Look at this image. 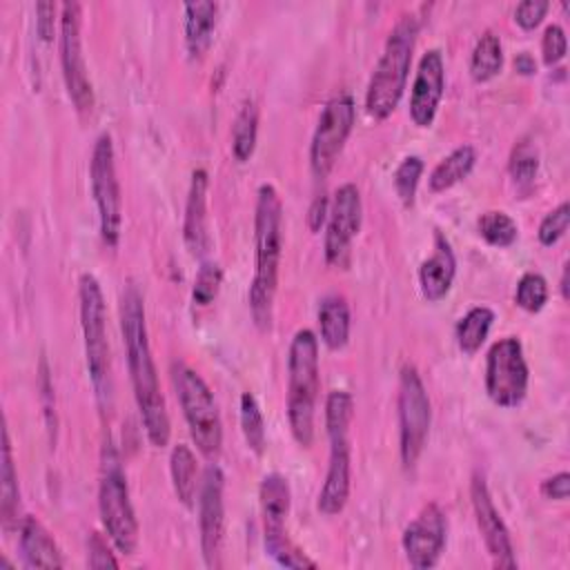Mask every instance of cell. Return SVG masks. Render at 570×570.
I'll use <instances>...</instances> for the list:
<instances>
[{
	"instance_id": "cell-1",
	"label": "cell",
	"mask_w": 570,
	"mask_h": 570,
	"mask_svg": "<svg viewBox=\"0 0 570 570\" xmlns=\"http://www.w3.org/2000/svg\"><path fill=\"white\" fill-rule=\"evenodd\" d=\"M120 330L127 352L129 379L136 396V405L151 445L163 448L169 441V414L165 399L160 394L156 365L151 358L147 321H145V305L140 289L129 283L120 298Z\"/></svg>"
},
{
	"instance_id": "cell-2",
	"label": "cell",
	"mask_w": 570,
	"mask_h": 570,
	"mask_svg": "<svg viewBox=\"0 0 570 570\" xmlns=\"http://www.w3.org/2000/svg\"><path fill=\"white\" fill-rule=\"evenodd\" d=\"M254 278L249 285L252 318L261 330L272 327L278 265L283 249V205L274 185L263 183L256 194L254 214Z\"/></svg>"
},
{
	"instance_id": "cell-3",
	"label": "cell",
	"mask_w": 570,
	"mask_h": 570,
	"mask_svg": "<svg viewBox=\"0 0 570 570\" xmlns=\"http://www.w3.org/2000/svg\"><path fill=\"white\" fill-rule=\"evenodd\" d=\"M419 33V20L412 13H403L392 31L387 33L383 53L372 71V78L367 82L365 91V109L376 120L387 118L407 85V73L412 65V51L416 45Z\"/></svg>"
},
{
	"instance_id": "cell-4",
	"label": "cell",
	"mask_w": 570,
	"mask_h": 570,
	"mask_svg": "<svg viewBox=\"0 0 570 570\" xmlns=\"http://www.w3.org/2000/svg\"><path fill=\"white\" fill-rule=\"evenodd\" d=\"M318 387V338L312 330H298L289 343L287 356V421L301 448H309L314 439Z\"/></svg>"
},
{
	"instance_id": "cell-5",
	"label": "cell",
	"mask_w": 570,
	"mask_h": 570,
	"mask_svg": "<svg viewBox=\"0 0 570 570\" xmlns=\"http://www.w3.org/2000/svg\"><path fill=\"white\" fill-rule=\"evenodd\" d=\"M354 416V399L345 390H332L325 399V430L330 436V463L323 488L318 492V510L327 517L338 514L350 499V423Z\"/></svg>"
},
{
	"instance_id": "cell-6",
	"label": "cell",
	"mask_w": 570,
	"mask_h": 570,
	"mask_svg": "<svg viewBox=\"0 0 570 570\" xmlns=\"http://www.w3.org/2000/svg\"><path fill=\"white\" fill-rule=\"evenodd\" d=\"M78 301H80V325L85 336L89 379L94 385L98 407L107 412L111 407V392H114L109 341H107V307H105L100 283L94 274L80 276Z\"/></svg>"
},
{
	"instance_id": "cell-7",
	"label": "cell",
	"mask_w": 570,
	"mask_h": 570,
	"mask_svg": "<svg viewBox=\"0 0 570 570\" xmlns=\"http://www.w3.org/2000/svg\"><path fill=\"white\" fill-rule=\"evenodd\" d=\"M98 508L102 528L114 548L122 554H134L138 546V521L129 499L127 476L111 441H107L102 448Z\"/></svg>"
},
{
	"instance_id": "cell-8",
	"label": "cell",
	"mask_w": 570,
	"mask_h": 570,
	"mask_svg": "<svg viewBox=\"0 0 570 570\" xmlns=\"http://www.w3.org/2000/svg\"><path fill=\"white\" fill-rule=\"evenodd\" d=\"M171 379L196 448L207 459H216L223 445V423L209 385L183 361L171 365Z\"/></svg>"
},
{
	"instance_id": "cell-9",
	"label": "cell",
	"mask_w": 570,
	"mask_h": 570,
	"mask_svg": "<svg viewBox=\"0 0 570 570\" xmlns=\"http://www.w3.org/2000/svg\"><path fill=\"white\" fill-rule=\"evenodd\" d=\"M261 512H263V534H265V552L285 568H316V561L309 559L298 546H294L285 532V521L289 514V483L283 474L269 472L261 481Z\"/></svg>"
},
{
	"instance_id": "cell-10",
	"label": "cell",
	"mask_w": 570,
	"mask_h": 570,
	"mask_svg": "<svg viewBox=\"0 0 570 570\" xmlns=\"http://www.w3.org/2000/svg\"><path fill=\"white\" fill-rule=\"evenodd\" d=\"M432 423V407L425 385L414 365L405 363L399 376V450L405 468L419 461Z\"/></svg>"
},
{
	"instance_id": "cell-11",
	"label": "cell",
	"mask_w": 570,
	"mask_h": 570,
	"mask_svg": "<svg viewBox=\"0 0 570 570\" xmlns=\"http://www.w3.org/2000/svg\"><path fill=\"white\" fill-rule=\"evenodd\" d=\"M89 178H91V194L98 207L100 236L105 245L116 247L120 240L122 207H120V185L116 178L114 145L109 134H100L96 138L91 160H89Z\"/></svg>"
},
{
	"instance_id": "cell-12",
	"label": "cell",
	"mask_w": 570,
	"mask_h": 570,
	"mask_svg": "<svg viewBox=\"0 0 570 570\" xmlns=\"http://www.w3.org/2000/svg\"><path fill=\"white\" fill-rule=\"evenodd\" d=\"M528 363L517 336L492 343L485 356V392L501 407H517L528 392Z\"/></svg>"
},
{
	"instance_id": "cell-13",
	"label": "cell",
	"mask_w": 570,
	"mask_h": 570,
	"mask_svg": "<svg viewBox=\"0 0 570 570\" xmlns=\"http://www.w3.org/2000/svg\"><path fill=\"white\" fill-rule=\"evenodd\" d=\"M82 7L73 0L60 4V67L67 94L80 114L94 109V87L87 73L80 38Z\"/></svg>"
},
{
	"instance_id": "cell-14",
	"label": "cell",
	"mask_w": 570,
	"mask_h": 570,
	"mask_svg": "<svg viewBox=\"0 0 570 570\" xmlns=\"http://www.w3.org/2000/svg\"><path fill=\"white\" fill-rule=\"evenodd\" d=\"M354 120L356 107L352 96L338 94L325 102L309 145V167L316 178H325L332 171Z\"/></svg>"
},
{
	"instance_id": "cell-15",
	"label": "cell",
	"mask_w": 570,
	"mask_h": 570,
	"mask_svg": "<svg viewBox=\"0 0 570 570\" xmlns=\"http://www.w3.org/2000/svg\"><path fill=\"white\" fill-rule=\"evenodd\" d=\"M363 203L358 187L354 183H345L334 191L327 229H325V261L334 267H345L350 261V247L354 236L361 229Z\"/></svg>"
},
{
	"instance_id": "cell-16",
	"label": "cell",
	"mask_w": 570,
	"mask_h": 570,
	"mask_svg": "<svg viewBox=\"0 0 570 570\" xmlns=\"http://www.w3.org/2000/svg\"><path fill=\"white\" fill-rule=\"evenodd\" d=\"M225 476L216 463H209L198 485V528L200 550L209 568L220 566L223 528H225V503H223Z\"/></svg>"
},
{
	"instance_id": "cell-17",
	"label": "cell",
	"mask_w": 570,
	"mask_h": 570,
	"mask_svg": "<svg viewBox=\"0 0 570 570\" xmlns=\"http://www.w3.org/2000/svg\"><path fill=\"white\" fill-rule=\"evenodd\" d=\"M448 521L436 503H425L421 512L405 525L401 543L412 568H434L445 548Z\"/></svg>"
},
{
	"instance_id": "cell-18",
	"label": "cell",
	"mask_w": 570,
	"mask_h": 570,
	"mask_svg": "<svg viewBox=\"0 0 570 570\" xmlns=\"http://www.w3.org/2000/svg\"><path fill=\"white\" fill-rule=\"evenodd\" d=\"M470 499H472V510H474V519L479 525V532L483 537V543L492 557L494 568H517V559H514V548H512V539L508 532V525L503 523L499 510L494 508V501L490 497L488 483L483 479V474H474L472 483H470Z\"/></svg>"
},
{
	"instance_id": "cell-19",
	"label": "cell",
	"mask_w": 570,
	"mask_h": 570,
	"mask_svg": "<svg viewBox=\"0 0 570 570\" xmlns=\"http://www.w3.org/2000/svg\"><path fill=\"white\" fill-rule=\"evenodd\" d=\"M445 89V67L439 49H428L421 60L410 91V118L416 127H430L434 122L439 102Z\"/></svg>"
},
{
	"instance_id": "cell-20",
	"label": "cell",
	"mask_w": 570,
	"mask_h": 570,
	"mask_svg": "<svg viewBox=\"0 0 570 570\" xmlns=\"http://www.w3.org/2000/svg\"><path fill=\"white\" fill-rule=\"evenodd\" d=\"M207 171L203 167L191 171L187 203H185V220H183V238L187 249L194 256H203L209 249L207 234Z\"/></svg>"
},
{
	"instance_id": "cell-21",
	"label": "cell",
	"mask_w": 570,
	"mask_h": 570,
	"mask_svg": "<svg viewBox=\"0 0 570 570\" xmlns=\"http://www.w3.org/2000/svg\"><path fill=\"white\" fill-rule=\"evenodd\" d=\"M454 274H456V258H454L452 245L441 232H436L434 234V252L419 267L421 294L430 303L445 298L452 287Z\"/></svg>"
},
{
	"instance_id": "cell-22",
	"label": "cell",
	"mask_w": 570,
	"mask_h": 570,
	"mask_svg": "<svg viewBox=\"0 0 570 570\" xmlns=\"http://www.w3.org/2000/svg\"><path fill=\"white\" fill-rule=\"evenodd\" d=\"M20 550L27 568H62L58 543L36 517H24L20 523Z\"/></svg>"
},
{
	"instance_id": "cell-23",
	"label": "cell",
	"mask_w": 570,
	"mask_h": 570,
	"mask_svg": "<svg viewBox=\"0 0 570 570\" xmlns=\"http://www.w3.org/2000/svg\"><path fill=\"white\" fill-rule=\"evenodd\" d=\"M218 18V4L209 0L185 4V47L189 58L198 60L207 53Z\"/></svg>"
},
{
	"instance_id": "cell-24",
	"label": "cell",
	"mask_w": 570,
	"mask_h": 570,
	"mask_svg": "<svg viewBox=\"0 0 570 570\" xmlns=\"http://www.w3.org/2000/svg\"><path fill=\"white\" fill-rule=\"evenodd\" d=\"M318 327H321V341L330 350H341L347 343V338H350V305L343 296L330 294L321 301Z\"/></svg>"
},
{
	"instance_id": "cell-25",
	"label": "cell",
	"mask_w": 570,
	"mask_h": 570,
	"mask_svg": "<svg viewBox=\"0 0 570 570\" xmlns=\"http://www.w3.org/2000/svg\"><path fill=\"white\" fill-rule=\"evenodd\" d=\"M169 472H171V483H174V492L178 497V501L187 508L194 505V499L198 494V465H196V456L189 450V445L178 443L174 445L171 454H169Z\"/></svg>"
},
{
	"instance_id": "cell-26",
	"label": "cell",
	"mask_w": 570,
	"mask_h": 570,
	"mask_svg": "<svg viewBox=\"0 0 570 570\" xmlns=\"http://www.w3.org/2000/svg\"><path fill=\"white\" fill-rule=\"evenodd\" d=\"M476 163V149L472 145H461L452 149L430 174L428 185L432 191H445L452 185L461 183Z\"/></svg>"
},
{
	"instance_id": "cell-27",
	"label": "cell",
	"mask_w": 570,
	"mask_h": 570,
	"mask_svg": "<svg viewBox=\"0 0 570 570\" xmlns=\"http://www.w3.org/2000/svg\"><path fill=\"white\" fill-rule=\"evenodd\" d=\"M494 321V312L485 305H476L472 309H468L459 323H456V345L463 354H476L479 347L483 345V341L488 338V332L492 327Z\"/></svg>"
},
{
	"instance_id": "cell-28",
	"label": "cell",
	"mask_w": 570,
	"mask_h": 570,
	"mask_svg": "<svg viewBox=\"0 0 570 570\" xmlns=\"http://www.w3.org/2000/svg\"><path fill=\"white\" fill-rule=\"evenodd\" d=\"M18 514V474L11 456L9 430H2V470H0V519L2 528L11 530Z\"/></svg>"
},
{
	"instance_id": "cell-29",
	"label": "cell",
	"mask_w": 570,
	"mask_h": 570,
	"mask_svg": "<svg viewBox=\"0 0 570 570\" xmlns=\"http://www.w3.org/2000/svg\"><path fill=\"white\" fill-rule=\"evenodd\" d=\"M258 138V107L254 100H245L232 125V154L238 163L252 158Z\"/></svg>"
},
{
	"instance_id": "cell-30",
	"label": "cell",
	"mask_w": 570,
	"mask_h": 570,
	"mask_svg": "<svg viewBox=\"0 0 570 570\" xmlns=\"http://www.w3.org/2000/svg\"><path fill=\"white\" fill-rule=\"evenodd\" d=\"M503 67V49H501V40L497 33L485 31L472 49L470 56V76L476 82H485L490 78H494Z\"/></svg>"
},
{
	"instance_id": "cell-31",
	"label": "cell",
	"mask_w": 570,
	"mask_h": 570,
	"mask_svg": "<svg viewBox=\"0 0 570 570\" xmlns=\"http://www.w3.org/2000/svg\"><path fill=\"white\" fill-rule=\"evenodd\" d=\"M240 430H243L247 448L261 456L267 445V434H265L263 412L252 392L240 394Z\"/></svg>"
},
{
	"instance_id": "cell-32",
	"label": "cell",
	"mask_w": 570,
	"mask_h": 570,
	"mask_svg": "<svg viewBox=\"0 0 570 570\" xmlns=\"http://www.w3.org/2000/svg\"><path fill=\"white\" fill-rule=\"evenodd\" d=\"M476 229H479L481 238L492 247H508L519 236L517 223L505 212H494V209L479 216Z\"/></svg>"
},
{
	"instance_id": "cell-33",
	"label": "cell",
	"mask_w": 570,
	"mask_h": 570,
	"mask_svg": "<svg viewBox=\"0 0 570 570\" xmlns=\"http://www.w3.org/2000/svg\"><path fill=\"white\" fill-rule=\"evenodd\" d=\"M508 171L517 185H530L534 180V176L539 171V151H537L534 142H530L528 138H521L512 147L510 160H508Z\"/></svg>"
},
{
	"instance_id": "cell-34",
	"label": "cell",
	"mask_w": 570,
	"mask_h": 570,
	"mask_svg": "<svg viewBox=\"0 0 570 570\" xmlns=\"http://www.w3.org/2000/svg\"><path fill=\"white\" fill-rule=\"evenodd\" d=\"M548 301V283L539 272H525L514 289V303L525 312H539Z\"/></svg>"
},
{
	"instance_id": "cell-35",
	"label": "cell",
	"mask_w": 570,
	"mask_h": 570,
	"mask_svg": "<svg viewBox=\"0 0 570 570\" xmlns=\"http://www.w3.org/2000/svg\"><path fill=\"white\" fill-rule=\"evenodd\" d=\"M423 174V160L419 156H407L399 163V167L394 169V189L396 196L403 200V205H412L414 203V194H416V185L419 178Z\"/></svg>"
},
{
	"instance_id": "cell-36",
	"label": "cell",
	"mask_w": 570,
	"mask_h": 570,
	"mask_svg": "<svg viewBox=\"0 0 570 570\" xmlns=\"http://www.w3.org/2000/svg\"><path fill=\"white\" fill-rule=\"evenodd\" d=\"M220 281H223L220 265L218 263H203L196 278H194V289H191L194 303L209 305L218 294Z\"/></svg>"
},
{
	"instance_id": "cell-37",
	"label": "cell",
	"mask_w": 570,
	"mask_h": 570,
	"mask_svg": "<svg viewBox=\"0 0 570 570\" xmlns=\"http://www.w3.org/2000/svg\"><path fill=\"white\" fill-rule=\"evenodd\" d=\"M568 223H570V205L563 200L559 207H554L550 214L543 216L541 225H539V243L550 247L554 245L568 229Z\"/></svg>"
},
{
	"instance_id": "cell-38",
	"label": "cell",
	"mask_w": 570,
	"mask_h": 570,
	"mask_svg": "<svg viewBox=\"0 0 570 570\" xmlns=\"http://www.w3.org/2000/svg\"><path fill=\"white\" fill-rule=\"evenodd\" d=\"M568 42H566V31L559 24H548L543 36H541V53L546 65H557L566 56Z\"/></svg>"
},
{
	"instance_id": "cell-39",
	"label": "cell",
	"mask_w": 570,
	"mask_h": 570,
	"mask_svg": "<svg viewBox=\"0 0 570 570\" xmlns=\"http://www.w3.org/2000/svg\"><path fill=\"white\" fill-rule=\"evenodd\" d=\"M89 552H87V566L89 568H118V559L107 546V539L100 532L89 534Z\"/></svg>"
},
{
	"instance_id": "cell-40",
	"label": "cell",
	"mask_w": 570,
	"mask_h": 570,
	"mask_svg": "<svg viewBox=\"0 0 570 570\" xmlns=\"http://www.w3.org/2000/svg\"><path fill=\"white\" fill-rule=\"evenodd\" d=\"M550 2L548 0H523L514 9V20L521 29H534L548 13Z\"/></svg>"
},
{
	"instance_id": "cell-41",
	"label": "cell",
	"mask_w": 570,
	"mask_h": 570,
	"mask_svg": "<svg viewBox=\"0 0 570 570\" xmlns=\"http://www.w3.org/2000/svg\"><path fill=\"white\" fill-rule=\"evenodd\" d=\"M53 13H56V4L53 2H38L36 4V31L42 40H51L53 38Z\"/></svg>"
},
{
	"instance_id": "cell-42",
	"label": "cell",
	"mask_w": 570,
	"mask_h": 570,
	"mask_svg": "<svg viewBox=\"0 0 570 570\" xmlns=\"http://www.w3.org/2000/svg\"><path fill=\"white\" fill-rule=\"evenodd\" d=\"M541 492H543L548 499H557V501L568 499V492H570V474H568V472H559V474L546 479V481L541 483Z\"/></svg>"
},
{
	"instance_id": "cell-43",
	"label": "cell",
	"mask_w": 570,
	"mask_h": 570,
	"mask_svg": "<svg viewBox=\"0 0 570 570\" xmlns=\"http://www.w3.org/2000/svg\"><path fill=\"white\" fill-rule=\"evenodd\" d=\"M330 214V203H327V196H316L309 205V212H307V225L312 232H318L321 225L325 223Z\"/></svg>"
},
{
	"instance_id": "cell-44",
	"label": "cell",
	"mask_w": 570,
	"mask_h": 570,
	"mask_svg": "<svg viewBox=\"0 0 570 570\" xmlns=\"http://www.w3.org/2000/svg\"><path fill=\"white\" fill-rule=\"evenodd\" d=\"M514 69H517L519 73H523V76H530V73L537 71V62H534V58H532L528 51H521V53H517V58H514Z\"/></svg>"
},
{
	"instance_id": "cell-45",
	"label": "cell",
	"mask_w": 570,
	"mask_h": 570,
	"mask_svg": "<svg viewBox=\"0 0 570 570\" xmlns=\"http://www.w3.org/2000/svg\"><path fill=\"white\" fill-rule=\"evenodd\" d=\"M561 296L568 298V265H563V272H561Z\"/></svg>"
}]
</instances>
